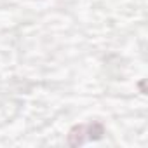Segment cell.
<instances>
[{"label": "cell", "instance_id": "obj_2", "mask_svg": "<svg viewBox=\"0 0 148 148\" xmlns=\"http://www.w3.org/2000/svg\"><path fill=\"white\" fill-rule=\"evenodd\" d=\"M103 134H105V127H103L101 122L94 120V122H91L89 125H86V138H87V139L98 141V139L103 138Z\"/></svg>", "mask_w": 148, "mask_h": 148}, {"label": "cell", "instance_id": "obj_1", "mask_svg": "<svg viewBox=\"0 0 148 148\" xmlns=\"http://www.w3.org/2000/svg\"><path fill=\"white\" fill-rule=\"evenodd\" d=\"M86 141V125L79 124V125H73L68 132V145L70 146H79Z\"/></svg>", "mask_w": 148, "mask_h": 148}]
</instances>
